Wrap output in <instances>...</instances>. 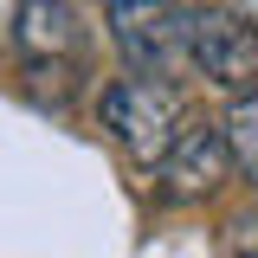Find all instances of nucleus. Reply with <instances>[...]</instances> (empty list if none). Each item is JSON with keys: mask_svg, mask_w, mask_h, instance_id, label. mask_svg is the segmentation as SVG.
Listing matches in <instances>:
<instances>
[{"mask_svg": "<svg viewBox=\"0 0 258 258\" xmlns=\"http://www.w3.org/2000/svg\"><path fill=\"white\" fill-rule=\"evenodd\" d=\"M194 13L200 0H110V39L136 78H181L194 64Z\"/></svg>", "mask_w": 258, "mask_h": 258, "instance_id": "nucleus-1", "label": "nucleus"}, {"mask_svg": "<svg viewBox=\"0 0 258 258\" xmlns=\"http://www.w3.org/2000/svg\"><path fill=\"white\" fill-rule=\"evenodd\" d=\"M103 129H110L142 168H161V155L174 149V136L187 129L181 91H174V84H155V78H116V84L103 91Z\"/></svg>", "mask_w": 258, "mask_h": 258, "instance_id": "nucleus-2", "label": "nucleus"}, {"mask_svg": "<svg viewBox=\"0 0 258 258\" xmlns=\"http://www.w3.org/2000/svg\"><path fill=\"white\" fill-rule=\"evenodd\" d=\"M194 71H207L226 91H258V32L232 7H200L194 13Z\"/></svg>", "mask_w": 258, "mask_h": 258, "instance_id": "nucleus-3", "label": "nucleus"}, {"mask_svg": "<svg viewBox=\"0 0 258 258\" xmlns=\"http://www.w3.org/2000/svg\"><path fill=\"white\" fill-rule=\"evenodd\" d=\"M13 39H20L26 64H71V71H84L91 32H84V13L71 0H20Z\"/></svg>", "mask_w": 258, "mask_h": 258, "instance_id": "nucleus-4", "label": "nucleus"}, {"mask_svg": "<svg viewBox=\"0 0 258 258\" xmlns=\"http://www.w3.org/2000/svg\"><path fill=\"white\" fill-rule=\"evenodd\" d=\"M226 168H232L226 129L220 123H187L174 136V149L161 155V187H168V200H207L226 181Z\"/></svg>", "mask_w": 258, "mask_h": 258, "instance_id": "nucleus-5", "label": "nucleus"}, {"mask_svg": "<svg viewBox=\"0 0 258 258\" xmlns=\"http://www.w3.org/2000/svg\"><path fill=\"white\" fill-rule=\"evenodd\" d=\"M226 155L239 161L245 174H252V187H258V91H245L239 103H232V116H226Z\"/></svg>", "mask_w": 258, "mask_h": 258, "instance_id": "nucleus-6", "label": "nucleus"}, {"mask_svg": "<svg viewBox=\"0 0 258 258\" xmlns=\"http://www.w3.org/2000/svg\"><path fill=\"white\" fill-rule=\"evenodd\" d=\"M239 232H245V239L232 245V258H258V226H239Z\"/></svg>", "mask_w": 258, "mask_h": 258, "instance_id": "nucleus-7", "label": "nucleus"}, {"mask_svg": "<svg viewBox=\"0 0 258 258\" xmlns=\"http://www.w3.org/2000/svg\"><path fill=\"white\" fill-rule=\"evenodd\" d=\"M232 13H239V20H245V26L258 32V0H232Z\"/></svg>", "mask_w": 258, "mask_h": 258, "instance_id": "nucleus-8", "label": "nucleus"}]
</instances>
